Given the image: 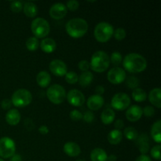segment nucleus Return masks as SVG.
I'll list each match as a JSON object with an SVG mask.
<instances>
[{
	"mask_svg": "<svg viewBox=\"0 0 161 161\" xmlns=\"http://www.w3.org/2000/svg\"><path fill=\"white\" fill-rule=\"evenodd\" d=\"M122 62L124 69L131 73L143 72L147 67L146 58L137 53H130L127 54Z\"/></svg>",
	"mask_w": 161,
	"mask_h": 161,
	"instance_id": "obj_1",
	"label": "nucleus"
},
{
	"mask_svg": "<svg viewBox=\"0 0 161 161\" xmlns=\"http://www.w3.org/2000/svg\"><path fill=\"white\" fill-rule=\"evenodd\" d=\"M65 30L71 37L78 39L87 32L88 23L86 20L80 17L70 19L66 24Z\"/></svg>",
	"mask_w": 161,
	"mask_h": 161,
	"instance_id": "obj_2",
	"label": "nucleus"
},
{
	"mask_svg": "<svg viewBox=\"0 0 161 161\" xmlns=\"http://www.w3.org/2000/svg\"><path fill=\"white\" fill-rule=\"evenodd\" d=\"M90 67L96 72H105L110 64V58L108 53L103 50H97L93 53L91 58Z\"/></svg>",
	"mask_w": 161,
	"mask_h": 161,
	"instance_id": "obj_3",
	"label": "nucleus"
},
{
	"mask_svg": "<svg viewBox=\"0 0 161 161\" xmlns=\"http://www.w3.org/2000/svg\"><path fill=\"white\" fill-rule=\"evenodd\" d=\"M113 31H114V29L111 24L102 21L96 25L94 35L96 40L100 42H105L109 40V39L113 35Z\"/></svg>",
	"mask_w": 161,
	"mask_h": 161,
	"instance_id": "obj_4",
	"label": "nucleus"
},
{
	"mask_svg": "<svg viewBox=\"0 0 161 161\" xmlns=\"http://www.w3.org/2000/svg\"><path fill=\"white\" fill-rule=\"evenodd\" d=\"M32 101V95L28 90L18 89L14 92L11 97V102L15 107L23 108L29 105Z\"/></svg>",
	"mask_w": 161,
	"mask_h": 161,
	"instance_id": "obj_5",
	"label": "nucleus"
},
{
	"mask_svg": "<svg viewBox=\"0 0 161 161\" xmlns=\"http://www.w3.org/2000/svg\"><path fill=\"white\" fill-rule=\"evenodd\" d=\"M31 29L35 37L44 38L50 33V24L42 17H36L31 22Z\"/></svg>",
	"mask_w": 161,
	"mask_h": 161,
	"instance_id": "obj_6",
	"label": "nucleus"
},
{
	"mask_svg": "<svg viewBox=\"0 0 161 161\" xmlns=\"http://www.w3.org/2000/svg\"><path fill=\"white\" fill-rule=\"evenodd\" d=\"M47 96L52 103L58 105L62 103L65 99L66 91L61 85L53 84L47 89Z\"/></svg>",
	"mask_w": 161,
	"mask_h": 161,
	"instance_id": "obj_7",
	"label": "nucleus"
},
{
	"mask_svg": "<svg viewBox=\"0 0 161 161\" xmlns=\"http://www.w3.org/2000/svg\"><path fill=\"white\" fill-rule=\"evenodd\" d=\"M16 145L14 140L9 137L0 138V157L3 158H10L15 154Z\"/></svg>",
	"mask_w": 161,
	"mask_h": 161,
	"instance_id": "obj_8",
	"label": "nucleus"
},
{
	"mask_svg": "<svg viewBox=\"0 0 161 161\" xmlns=\"http://www.w3.org/2000/svg\"><path fill=\"white\" fill-rule=\"evenodd\" d=\"M130 105V98L126 93L119 92L115 94L111 101V105L114 109L122 110L128 108Z\"/></svg>",
	"mask_w": 161,
	"mask_h": 161,
	"instance_id": "obj_9",
	"label": "nucleus"
},
{
	"mask_svg": "<svg viewBox=\"0 0 161 161\" xmlns=\"http://www.w3.org/2000/svg\"><path fill=\"white\" fill-rule=\"evenodd\" d=\"M126 72L120 67H114L110 69L107 74V78L113 84L122 83L126 79Z\"/></svg>",
	"mask_w": 161,
	"mask_h": 161,
	"instance_id": "obj_10",
	"label": "nucleus"
},
{
	"mask_svg": "<svg viewBox=\"0 0 161 161\" xmlns=\"http://www.w3.org/2000/svg\"><path fill=\"white\" fill-rule=\"evenodd\" d=\"M67 100L73 106H82L85 103V96L79 90L73 89L69 91L67 94Z\"/></svg>",
	"mask_w": 161,
	"mask_h": 161,
	"instance_id": "obj_11",
	"label": "nucleus"
},
{
	"mask_svg": "<svg viewBox=\"0 0 161 161\" xmlns=\"http://www.w3.org/2000/svg\"><path fill=\"white\" fill-rule=\"evenodd\" d=\"M49 69L52 73L56 76H64L67 73L68 68L65 63L59 59H54L51 61L49 65Z\"/></svg>",
	"mask_w": 161,
	"mask_h": 161,
	"instance_id": "obj_12",
	"label": "nucleus"
},
{
	"mask_svg": "<svg viewBox=\"0 0 161 161\" xmlns=\"http://www.w3.org/2000/svg\"><path fill=\"white\" fill-rule=\"evenodd\" d=\"M67 7L62 3H56L51 6L50 9V15L52 18L60 20L67 14Z\"/></svg>",
	"mask_w": 161,
	"mask_h": 161,
	"instance_id": "obj_13",
	"label": "nucleus"
},
{
	"mask_svg": "<svg viewBox=\"0 0 161 161\" xmlns=\"http://www.w3.org/2000/svg\"><path fill=\"white\" fill-rule=\"evenodd\" d=\"M142 116V108L139 105H131L127 108L126 112V117L130 122H136L141 119Z\"/></svg>",
	"mask_w": 161,
	"mask_h": 161,
	"instance_id": "obj_14",
	"label": "nucleus"
},
{
	"mask_svg": "<svg viewBox=\"0 0 161 161\" xmlns=\"http://www.w3.org/2000/svg\"><path fill=\"white\" fill-rule=\"evenodd\" d=\"M104 102H105V100L102 95L93 94L90 96L89 98L87 99L86 105L91 111H96V110L100 109L103 106Z\"/></svg>",
	"mask_w": 161,
	"mask_h": 161,
	"instance_id": "obj_15",
	"label": "nucleus"
},
{
	"mask_svg": "<svg viewBox=\"0 0 161 161\" xmlns=\"http://www.w3.org/2000/svg\"><path fill=\"white\" fill-rule=\"evenodd\" d=\"M136 141V146H138L140 153L142 154L147 153L149 150V137L146 134H142L138 136Z\"/></svg>",
	"mask_w": 161,
	"mask_h": 161,
	"instance_id": "obj_16",
	"label": "nucleus"
},
{
	"mask_svg": "<svg viewBox=\"0 0 161 161\" xmlns=\"http://www.w3.org/2000/svg\"><path fill=\"white\" fill-rule=\"evenodd\" d=\"M64 152L71 157H78L81 153V149L77 143L73 142H66L64 146Z\"/></svg>",
	"mask_w": 161,
	"mask_h": 161,
	"instance_id": "obj_17",
	"label": "nucleus"
},
{
	"mask_svg": "<svg viewBox=\"0 0 161 161\" xmlns=\"http://www.w3.org/2000/svg\"><path fill=\"white\" fill-rule=\"evenodd\" d=\"M6 120L9 125L15 126L20 121V114L17 108H11L6 114Z\"/></svg>",
	"mask_w": 161,
	"mask_h": 161,
	"instance_id": "obj_18",
	"label": "nucleus"
},
{
	"mask_svg": "<svg viewBox=\"0 0 161 161\" xmlns=\"http://www.w3.org/2000/svg\"><path fill=\"white\" fill-rule=\"evenodd\" d=\"M56 47V42L52 38H44L40 42V47L42 50L47 53H50L54 51Z\"/></svg>",
	"mask_w": 161,
	"mask_h": 161,
	"instance_id": "obj_19",
	"label": "nucleus"
},
{
	"mask_svg": "<svg viewBox=\"0 0 161 161\" xmlns=\"http://www.w3.org/2000/svg\"><path fill=\"white\" fill-rule=\"evenodd\" d=\"M161 90L160 88L157 87L151 90L149 94V100L153 105L157 108H161V101H160Z\"/></svg>",
	"mask_w": 161,
	"mask_h": 161,
	"instance_id": "obj_20",
	"label": "nucleus"
},
{
	"mask_svg": "<svg viewBox=\"0 0 161 161\" xmlns=\"http://www.w3.org/2000/svg\"><path fill=\"white\" fill-rule=\"evenodd\" d=\"M51 81L50 75L46 71H41L36 76V82L41 87H47Z\"/></svg>",
	"mask_w": 161,
	"mask_h": 161,
	"instance_id": "obj_21",
	"label": "nucleus"
},
{
	"mask_svg": "<svg viewBox=\"0 0 161 161\" xmlns=\"http://www.w3.org/2000/svg\"><path fill=\"white\" fill-rule=\"evenodd\" d=\"M108 155L102 148H95L91 153V161H107Z\"/></svg>",
	"mask_w": 161,
	"mask_h": 161,
	"instance_id": "obj_22",
	"label": "nucleus"
},
{
	"mask_svg": "<svg viewBox=\"0 0 161 161\" xmlns=\"http://www.w3.org/2000/svg\"><path fill=\"white\" fill-rule=\"evenodd\" d=\"M116 117V114H115V112L113 111V108H106L103 110L102 115H101V119H102V122L104 124H110L111 123L113 122V120L115 119Z\"/></svg>",
	"mask_w": 161,
	"mask_h": 161,
	"instance_id": "obj_23",
	"label": "nucleus"
},
{
	"mask_svg": "<svg viewBox=\"0 0 161 161\" xmlns=\"http://www.w3.org/2000/svg\"><path fill=\"white\" fill-rule=\"evenodd\" d=\"M151 136L157 143L160 144L161 142V120L158 119L153 124L151 127Z\"/></svg>",
	"mask_w": 161,
	"mask_h": 161,
	"instance_id": "obj_24",
	"label": "nucleus"
},
{
	"mask_svg": "<svg viewBox=\"0 0 161 161\" xmlns=\"http://www.w3.org/2000/svg\"><path fill=\"white\" fill-rule=\"evenodd\" d=\"M23 10L28 17H35L38 13V7L32 2H25L23 5Z\"/></svg>",
	"mask_w": 161,
	"mask_h": 161,
	"instance_id": "obj_25",
	"label": "nucleus"
},
{
	"mask_svg": "<svg viewBox=\"0 0 161 161\" xmlns=\"http://www.w3.org/2000/svg\"><path fill=\"white\" fill-rule=\"evenodd\" d=\"M123 138V133L121 130H111L108 135V141L112 145H118Z\"/></svg>",
	"mask_w": 161,
	"mask_h": 161,
	"instance_id": "obj_26",
	"label": "nucleus"
},
{
	"mask_svg": "<svg viewBox=\"0 0 161 161\" xmlns=\"http://www.w3.org/2000/svg\"><path fill=\"white\" fill-rule=\"evenodd\" d=\"M94 80V75L92 72L86 71V72H83L79 76L78 82L80 86H87L91 83V82Z\"/></svg>",
	"mask_w": 161,
	"mask_h": 161,
	"instance_id": "obj_27",
	"label": "nucleus"
},
{
	"mask_svg": "<svg viewBox=\"0 0 161 161\" xmlns=\"http://www.w3.org/2000/svg\"><path fill=\"white\" fill-rule=\"evenodd\" d=\"M132 97L137 102H142L147 98V94L142 88H136L132 91Z\"/></svg>",
	"mask_w": 161,
	"mask_h": 161,
	"instance_id": "obj_28",
	"label": "nucleus"
},
{
	"mask_svg": "<svg viewBox=\"0 0 161 161\" xmlns=\"http://www.w3.org/2000/svg\"><path fill=\"white\" fill-rule=\"evenodd\" d=\"M124 135L127 139L130 140V141H135L138 136L137 130L132 127H126L124 130Z\"/></svg>",
	"mask_w": 161,
	"mask_h": 161,
	"instance_id": "obj_29",
	"label": "nucleus"
},
{
	"mask_svg": "<svg viewBox=\"0 0 161 161\" xmlns=\"http://www.w3.org/2000/svg\"><path fill=\"white\" fill-rule=\"evenodd\" d=\"M39 46V39L35 36H31L26 40V47L30 51H35Z\"/></svg>",
	"mask_w": 161,
	"mask_h": 161,
	"instance_id": "obj_30",
	"label": "nucleus"
},
{
	"mask_svg": "<svg viewBox=\"0 0 161 161\" xmlns=\"http://www.w3.org/2000/svg\"><path fill=\"white\" fill-rule=\"evenodd\" d=\"M126 84L130 89H136L140 84V80L136 76H129L126 80Z\"/></svg>",
	"mask_w": 161,
	"mask_h": 161,
	"instance_id": "obj_31",
	"label": "nucleus"
},
{
	"mask_svg": "<svg viewBox=\"0 0 161 161\" xmlns=\"http://www.w3.org/2000/svg\"><path fill=\"white\" fill-rule=\"evenodd\" d=\"M109 58L112 64L116 65V67H117V65H119V64H121L123 61L122 54L118 51L113 52L111 54V57H109Z\"/></svg>",
	"mask_w": 161,
	"mask_h": 161,
	"instance_id": "obj_32",
	"label": "nucleus"
},
{
	"mask_svg": "<svg viewBox=\"0 0 161 161\" xmlns=\"http://www.w3.org/2000/svg\"><path fill=\"white\" fill-rule=\"evenodd\" d=\"M65 80L70 84H75L78 82L79 80V75H77L76 72H67V73L65 74Z\"/></svg>",
	"mask_w": 161,
	"mask_h": 161,
	"instance_id": "obj_33",
	"label": "nucleus"
},
{
	"mask_svg": "<svg viewBox=\"0 0 161 161\" xmlns=\"http://www.w3.org/2000/svg\"><path fill=\"white\" fill-rule=\"evenodd\" d=\"M126 31L123 28H118L113 31V36L116 40H123L126 37Z\"/></svg>",
	"mask_w": 161,
	"mask_h": 161,
	"instance_id": "obj_34",
	"label": "nucleus"
},
{
	"mask_svg": "<svg viewBox=\"0 0 161 161\" xmlns=\"http://www.w3.org/2000/svg\"><path fill=\"white\" fill-rule=\"evenodd\" d=\"M23 9V3L21 1H13L10 3V9L14 13L20 12Z\"/></svg>",
	"mask_w": 161,
	"mask_h": 161,
	"instance_id": "obj_35",
	"label": "nucleus"
},
{
	"mask_svg": "<svg viewBox=\"0 0 161 161\" xmlns=\"http://www.w3.org/2000/svg\"><path fill=\"white\" fill-rule=\"evenodd\" d=\"M160 149H161V146L160 145H157V146H153L152 148L150 151V153L151 156L153 157L155 160H160Z\"/></svg>",
	"mask_w": 161,
	"mask_h": 161,
	"instance_id": "obj_36",
	"label": "nucleus"
},
{
	"mask_svg": "<svg viewBox=\"0 0 161 161\" xmlns=\"http://www.w3.org/2000/svg\"><path fill=\"white\" fill-rule=\"evenodd\" d=\"M69 116H70L71 119H72L73 121H79L83 119V114L81 113V112L77 109L72 110Z\"/></svg>",
	"mask_w": 161,
	"mask_h": 161,
	"instance_id": "obj_37",
	"label": "nucleus"
},
{
	"mask_svg": "<svg viewBox=\"0 0 161 161\" xmlns=\"http://www.w3.org/2000/svg\"><path fill=\"white\" fill-rule=\"evenodd\" d=\"M65 6L68 9H69L72 11H74L78 9L79 6H80V3L77 0H69V1L67 2Z\"/></svg>",
	"mask_w": 161,
	"mask_h": 161,
	"instance_id": "obj_38",
	"label": "nucleus"
},
{
	"mask_svg": "<svg viewBox=\"0 0 161 161\" xmlns=\"http://www.w3.org/2000/svg\"><path fill=\"white\" fill-rule=\"evenodd\" d=\"M94 114L92 113V111H86L83 114V119L86 123H91L94 121Z\"/></svg>",
	"mask_w": 161,
	"mask_h": 161,
	"instance_id": "obj_39",
	"label": "nucleus"
},
{
	"mask_svg": "<svg viewBox=\"0 0 161 161\" xmlns=\"http://www.w3.org/2000/svg\"><path fill=\"white\" fill-rule=\"evenodd\" d=\"M142 114H144L147 117H151L155 114V109L151 105H147L142 109Z\"/></svg>",
	"mask_w": 161,
	"mask_h": 161,
	"instance_id": "obj_40",
	"label": "nucleus"
},
{
	"mask_svg": "<svg viewBox=\"0 0 161 161\" xmlns=\"http://www.w3.org/2000/svg\"><path fill=\"white\" fill-rule=\"evenodd\" d=\"M78 67L83 72H86L90 69V63L86 60H83V61H80L79 62Z\"/></svg>",
	"mask_w": 161,
	"mask_h": 161,
	"instance_id": "obj_41",
	"label": "nucleus"
},
{
	"mask_svg": "<svg viewBox=\"0 0 161 161\" xmlns=\"http://www.w3.org/2000/svg\"><path fill=\"white\" fill-rule=\"evenodd\" d=\"M11 105H12V102H11V100L9 99H3L1 102V106L3 109H9L11 107Z\"/></svg>",
	"mask_w": 161,
	"mask_h": 161,
	"instance_id": "obj_42",
	"label": "nucleus"
},
{
	"mask_svg": "<svg viewBox=\"0 0 161 161\" xmlns=\"http://www.w3.org/2000/svg\"><path fill=\"white\" fill-rule=\"evenodd\" d=\"M24 124H25V127H26L28 130H31L34 128V124H33V121L31 120V119H28V118L25 119Z\"/></svg>",
	"mask_w": 161,
	"mask_h": 161,
	"instance_id": "obj_43",
	"label": "nucleus"
},
{
	"mask_svg": "<svg viewBox=\"0 0 161 161\" xmlns=\"http://www.w3.org/2000/svg\"><path fill=\"white\" fill-rule=\"evenodd\" d=\"M114 126H115V129L120 130V129L123 128V127H124V121H123L121 119H116V120L115 121Z\"/></svg>",
	"mask_w": 161,
	"mask_h": 161,
	"instance_id": "obj_44",
	"label": "nucleus"
},
{
	"mask_svg": "<svg viewBox=\"0 0 161 161\" xmlns=\"http://www.w3.org/2000/svg\"><path fill=\"white\" fill-rule=\"evenodd\" d=\"M135 161H152L150 157L147 155H145V154H142L140 155L138 158L135 160Z\"/></svg>",
	"mask_w": 161,
	"mask_h": 161,
	"instance_id": "obj_45",
	"label": "nucleus"
},
{
	"mask_svg": "<svg viewBox=\"0 0 161 161\" xmlns=\"http://www.w3.org/2000/svg\"><path fill=\"white\" fill-rule=\"evenodd\" d=\"M39 132L42 135H47L49 133V128L46 125H42L39 127Z\"/></svg>",
	"mask_w": 161,
	"mask_h": 161,
	"instance_id": "obj_46",
	"label": "nucleus"
},
{
	"mask_svg": "<svg viewBox=\"0 0 161 161\" xmlns=\"http://www.w3.org/2000/svg\"><path fill=\"white\" fill-rule=\"evenodd\" d=\"M95 92H96V94L102 95V94H103L104 92H105V88H104V86H101V85H98V86H96Z\"/></svg>",
	"mask_w": 161,
	"mask_h": 161,
	"instance_id": "obj_47",
	"label": "nucleus"
},
{
	"mask_svg": "<svg viewBox=\"0 0 161 161\" xmlns=\"http://www.w3.org/2000/svg\"><path fill=\"white\" fill-rule=\"evenodd\" d=\"M10 161H21V156L20 154H14L10 157Z\"/></svg>",
	"mask_w": 161,
	"mask_h": 161,
	"instance_id": "obj_48",
	"label": "nucleus"
},
{
	"mask_svg": "<svg viewBox=\"0 0 161 161\" xmlns=\"http://www.w3.org/2000/svg\"><path fill=\"white\" fill-rule=\"evenodd\" d=\"M116 160H117V157L114 154L108 156V158H107V161H116Z\"/></svg>",
	"mask_w": 161,
	"mask_h": 161,
	"instance_id": "obj_49",
	"label": "nucleus"
},
{
	"mask_svg": "<svg viewBox=\"0 0 161 161\" xmlns=\"http://www.w3.org/2000/svg\"><path fill=\"white\" fill-rule=\"evenodd\" d=\"M76 161H85L84 160H82V159H80V160H77Z\"/></svg>",
	"mask_w": 161,
	"mask_h": 161,
	"instance_id": "obj_50",
	"label": "nucleus"
},
{
	"mask_svg": "<svg viewBox=\"0 0 161 161\" xmlns=\"http://www.w3.org/2000/svg\"><path fill=\"white\" fill-rule=\"evenodd\" d=\"M0 161H4V160H3L2 158H0Z\"/></svg>",
	"mask_w": 161,
	"mask_h": 161,
	"instance_id": "obj_51",
	"label": "nucleus"
}]
</instances>
